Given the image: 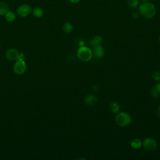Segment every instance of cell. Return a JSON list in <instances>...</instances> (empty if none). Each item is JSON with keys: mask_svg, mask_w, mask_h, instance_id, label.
<instances>
[{"mask_svg": "<svg viewBox=\"0 0 160 160\" xmlns=\"http://www.w3.org/2000/svg\"><path fill=\"white\" fill-rule=\"evenodd\" d=\"M139 12L144 18L151 19L155 16L156 8L152 2L149 1L143 2L139 6Z\"/></svg>", "mask_w": 160, "mask_h": 160, "instance_id": "cell-1", "label": "cell"}, {"mask_svg": "<svg viewBox=\"0 0 160 160\" xmlns=\"http://www.w3.org/2000/svg\"><path fill=\"white\" fill-rule=\"evenodd\" d=\"M76 55L78 58L82 62H88L92 58V50L89 47L83 45L78 49Z\"/></svg>", "mask_w": 160, "mask_h": 160, "instance_id": "cell-2", "label": "cell"}, {"mask_svg": "<svg viewBox=\"0 0 160 160\" xmlns=\"http://www.w3.org/2000/svg\"><path fill=\"white\" fill-rule=\"evenodd\" d=\"M115 121L118 126L120 127H127L132 122L131 115L126 112H119L115 117Z\"/></svg>", "mask_w": 160, "mask_h": 160, "instance_id": "cell-3", "label": "cell"}, {"mask_svg": "<svg viewBox=\"0 0 160 160\" xmlns=\"http://www.w3.org/2000/svg\"><path fill=\"white\" fill-rule=\"evenodd\" d=\"M27 69V65L24 59L18 58L13 66V71L18 75H22Z\"/></svg>", "mask_w": 160, "mask_h": 160, "instance_id": "cell-4", "label": "cell"}, {"mask_svg": "<svg viewBox=\"0 0 160 160\" xmlns=\"http://www.w3.org/2000/svg\"><path fill=\"white\" fill-rule=\"evenodd\" d=\"M142 147L147 151H154L158 147V142L154 138L148 137L143 140Z\"/></svg>", "mask_w": 160, "mask_h": 160, "instance_id": "cell-5", "label": "cell"}, {"mask_svg": "<svg viewBox=\"0 0 160 160\" xmlns=\"http://www.w3.org/2000/svg\"><path fill=\"white\" fill-rule=\"evenodd\" d=\"M32 12V8L28 4H22L20 5L16 11L18 15L21 18L28 16Z\"/></svg>", "mask_w": 160, "mask_h": 160, "instance_id": "cell-6", "label": "cell"}, {"mask_svg": "<svg viewBox=\"0 0 160 160\" xmlns=\"http://www.w3.org/2000/svg\"><path fill=\"white\" fill-rule=\"evenodd\" d=\"M19 56V52L17 49L14 48L8 49L6 52V58L7 59L11 61H16L18 59Z\"/></svg>", "mask_w": 160, "mask_h": 160, "instance_id": "cell-7", "label": "cell"}, {"mask_svg": "<svg viewBox=\"0 0 160 160\" xmlns=\"http://www.w3.org/2000/svg\"><path fill=\"white\" fill-rule=\"evenodd\" d=\"M91 50L92 56L95 57L96 58H102L104 55V49L101 44L93 46Z\"/></svg>", "mask_w": 160, "mask_h": 160, "instance_id": "cell-8", "label": "cell"}, {"mask_svg": "<svg viewBox=\"0 0 160 160\" xmlns=\"http://www.w3.org/2000/svg\"><path fill=\"white\" fill-rule=\"evenodd\" d=\"M84 101V103L87 106H94L97 103L98 97L94 94L90 93L85 96Z\"/></svg>", "mask_w": 160, "mask_h": 160, "instance_id": "cell-9", "label": "cell"}, {"mask_svg": "<svg viewBox=\"0 0 160 160\" xmlns=\"http://www.w3.org/2000/svg\"><path fill=\"white\" fill-rule=\"evenodd\" d=\"M151 95L154 98H158L160 97V82H156L151 89Z\"/></svg>", "mask_w": 160, "mask_h": 160, "instance_id": "cell-10", "label": "cell"}, {"mask_svg": "<svg viewBox=\"0 0 160 160\" xmlns=\"http://www.w3.org/2000/svg\"><path fill=\"white\" fill-rule=\"evenodd\" d=\"M108 108L109 111L114 114H117L120 111V105L116 101L111 102L109 104Z\"/></svg>", "mask_w": 160, "mask_h": 160, "instance_id": "cell-11", "label": "cell"}, {"mask_svg": "<svg viewBox=\"0 0 160 160\" xmlns=\"http://www.w3.org/2000/svg\"><path fill=\"white\" fill-rule=\"evenodd\" d=\"M130 146L134 149H139L142 147V141L139 138H134L131 141Z\"/></svg>", "mask_w": 160, "mask_h": 160, "instance_id": "cell-12", "label": "cell"}, {"mask_svg": "<svg viewBox=\"0 0 160 160\" xmlns=\"http://www.w3.org/2000/svg\"><path fill=\"white\" fill-rule=\"evenodd\" d=\"M102 42V38L101 36H99V35H97V36H95L92 38H91L90 39H89V44L91 46L93 47L94 46H96V45H98V44H101V42Z\"/></svg>", "mask_w": 160, "mask_h": 160, "instance_id": "cell-13", "label": "cell"}, {"mask_svg": "<svg viewBox=\"0 0 160 160\" xmlns=\"http://www.w3.org/2000/svg\"><path fill=\"white\" fill-rule=\"evenodd\" d=\"M31 13L32 14L33 16L35 17L36 18H41L44 15V11L42 9L39 7H36L32 9Z\"/></svg>", "mask_w": 160, "mask_h": 160, "instance_id": "cell-14", "label": "cell"}, {"mask_svg": "<svg viewBox=\"0 0 160 160\" xmlns=\"http://www.w3.org/2000/svg\"><path fill=\"white\" fill-rule=\"evenodd\" d=\"M9 10L8 3L4 1H0V16H4Z\"/></svg>", "mask_w": 160, "mask_h": 160, "instance_id": "cell-15", "label": "cell"}, {"mask_svg": "<svg viewBox=\"0 0 160 160\" xmlns=\"http://www.w3.org/2000/svg\"><path fill=\"white\" fill-rule=\"evenodd\" d=\"M5 17V19L6 20V21L9 22H12L13 21H15L16 19V14L14 13V12L12 11H8L6 14L4 15Z\"/></svg>", "mask_w": 160, "mask_h": 160, "instance_id": "cell-16", "label": "cell"}, {"mask_svg": "<svg viewBox=\"0 0 160 160\" xmlns=\"http://www.w3.org/2000/svg\"><path fill=\"white\" fill-rule=\"evenodd\" d=\"M62 29V31L64 32H65L66 34H69L72 31L73 26L71 22H66L65 23L63 24Z\"/></svg>", "mask_w": 160, "mask_h": 160, "instance_id": "cell-17", "label": "cell"}, {"mask_svg": "<svg viewBox=\"0 0 160 160\" xmlns=\"http://www.w3.org/2000/svg\"><path fill=\"white\" fill-rule=\"evenodd\" d=\"M140 0H127L128 5L132 9H136L139 6Z\"/></svg>", "mask_w": 160, "mask_h": 160, "instance_id": "cell-18", "label": "cell"}, {"mask_svg": "<svg viewBox=\"0 0 160 160\" xmlns=\"http://www.w3.org/2000/svg\"><path fill=\"white\" fill-rule=\"evenodd\" d=\"M152 78L157 82H160V71H154L152 74Z\"/></svg>", "mask_w": 160, "mask_h": 160, "instance_id": "cell-19", "label": "cell"}, {"mask_svg": "<svg viewBox=\"0 0 160 160\" xmlns=\"http://www.w3.org/2000/svg\"><path fill=\"white\" fill-rule=\"evenodd\" d=\"M99 89V86L98 84H94L92 86V90L94 92H98Z\"/></svg>", "mask_w": 160, "mask_h": 160, "instance_id": "cell-20", "label": "cell"}, {"mask_svg": "<svg viewBox=\"0 0 160 160\" xmlns=\"http://www.w3.org/2000/svg\"><path fill=\"white\" fill-rule=\"evenodd\" d=\"M139 14H140L139 12V11H138V12L134 11V12L132 13V16H133L134 18H138V17H139Z\"/></svg>", "mask_w": 160, "mask_h": 160, "instance_id": "cell-21", "label": "cell"}, {"mask_svg": "<svg viewBox=\"0 0 160 160\" xmlns=\"http://www.w3.org/2000/svg\"><path fill=\"white\" fill-rule=\"evenodd\" d=\"M156 115L158 118H160V106H158V108H157V110H156Z\"/></svg>", "mask_w": 160, "mask_h": 160, "instance_id": "cell-22", "label": "cell"}, {"mask_svg": "<svg viewBox=\"0 0 160 160\" xmlns=\"http://www.w3.org/2000/svg\"><path fill=\"white\" fill-rule=\"evenodd\" d=\"M71 3H72V4H77L81 0H68Z\"/></svg>", "mask_w": 160, "mask_h": 160, "instance_id": "cell-23", "label": "cell"}, {"mask_svg": "<svg viewBox=\"0 0 160 160\" xmlns=\"http://www.w3.org/2000/svg\"><path fill=\"white\" fill-rule=\"evenodd\" d=\"M141 1H142V2H146V1H149L150 0H141Z\"/></svg>", "mask_w": 160, "mask_h": 160, "instance_id": "cell-24", "label": "cell"}, {"mask_svg": "<svg viewBox=\"0 0 160 160\" xmlns=\"http://www.w3.org/2000/svg\"><path fill=\"white\" fill-rule=\"evenodd\" d=\"M158 41H159V42L160 43V36H159V38H158Z\"/></svg>", "mask_w": 160, "mask_h": 160, "instance_id": "cell-25", "label": "cell"}]
</instances>
